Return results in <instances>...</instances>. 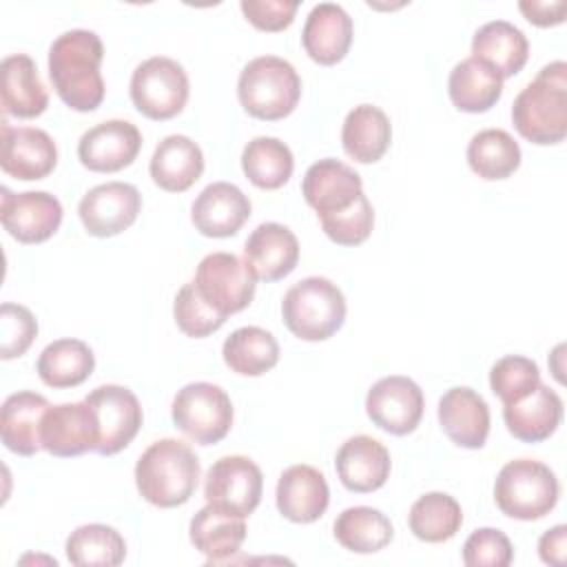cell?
Wrapping results in <instances>:
<instances>
[{"mask_svg":"<svg viewBox=\"0 0 567 567\" xmlns=\"http://www.w3.org/2000/svg\"><path fill=\"white\" fill-rule=\"evenodd\" d=\"M102 40L91 29H69L49 47V78L58 97L73 111H95L104 100Z\"/></svg>","mask_w":567,"mask_h":567,"instance_id":"obj_1","label":"cell"},{"mask_svg":"<svg viewBox=\"0 0 567 567\" xmlns=\"http://www.w3.org/2000/svg\"><path fill=\"white\" fill-rule=\"evenodd\" d=\"M199 458L182 439L151 443L135 463V485L155 507H177L190 501L199 483Z\"/></svg>","mask_w":567,"mask_h":567,"instance_id":"obj_2","label":"cell"},{"mask_svg":"<svg viewBox=\"0 0 567 567\" xmlns=\"http://www.w3.org/2000/svg\"><path fill=\"white\" fill-rule=\"evenodd\" d=\"M512 122L532 144H558L567 135V64L554 60L520 89L512 104Z\"/></svg>","mask_w":567,"mask_h":567,"instance_id":"obj_3","label":"cell"},{"mask_svg":"<svg viewBox=\"0 0 567 567\" xmlns=\"http://www.w3.org/2000/svg\"><path fill=\"white\" fill-rule=\"evenodd\" d=\"M237 97L244 111L257 120H284L299 104L301 80L288 60L279 55H259L241 69Z\"/></svg>","mask_w":567,"mask_h":567,"instance_id":"obj_4","label":"cell"},{"mask_svg":"<svg viewBox=\"0 0 567 567\" xmlns=\"http://www.w3.org/2000/svg\"><path fill=\"white\" fill-rule=\"evenodd\" d=\"M346 297L326 277H306L292 284L281 301L286 328L301 341H326L346 321Z\"/></svg>","mask_w":567,"mask_h":567,"instance_id":"obj_5","label":"cell"},{"mask_svg":"<svg viewBox=\"0 0 567 567\" xmlns=\"http://www.w3.org/2000/svg\"><path fill=\"white\" fill-rule=\"evenodd\" d=\"M558 478L540 461L514 458L505 463L494 483L496 507L516 520H538L558 503Z\"/></svg>","mask_w":567,"mask_h":567,"instance_id":"obj_6","label":"cell"},{"mask_svg":"<svg viewBox=\"0 0 567 567\" xmlns=\"http://www.w3.org/2000/svg\"><path fill=\"white\" fill-rule=\"evenodd\" d=\"M173 423L197 445L219 443L233 425V403L226 390L208 381H193L177 390L171 405Z\"/></svg>","mask_w":567,"mask_h":567,"instance_id":"obj_7","label":"cell"},{"mask_svg":"<svg viewBox=\"0 0 567 567\" xmlns=\"http://www.w3.org/2000/svg\"><path fill=\"white\" fill-rule=\"evenodd\" d=\"M188 75L184 66L166 55H153L135 66L131 75V100L148 120H171L186 106Z\"/></svg>","mask_w":567,"mask_h":567,"instance_id":"obj_8","label":"cell"},{"mask_svg":"<svg viewBox=\"0 0 567 567\" xmlns=\"http://www.w3.org/2000/svg\"><path fill=\"white\" fill-rule=\"evenodd\" d=\"M264 492V476L259 465L241 454L217 458L204 478V498L215 509L246 518L250 516Z\"/></svg>","mask_w":567,"mask_h":567,"instance_id":"obj_9","label":"cell"},{"mask_svg":"<svg viewBox=\"0 0 567 567\" xmlns=\"http://www.w3.org/2000/svg\"><path fill=\"white\" fill-rule=\"evenodd\" d=\"M255 281L257 277L237 255L210 252L199 261L193 286L213 310L228 319L252 301Z\"/></svg>","mask_w":567,"mask_h":567,"instance_id":"obj_10","label":"cell"},{"mask_svg":"<svg viewBox=\"0 0 567 567\" xmlns=\"http://www.w3.org/2000/svg\"><path fill=\"white\" fill-rule=\"evenodd\" d=\"M84 401L93 410L95 427H97V443L95 452L102 456H113L122 452L142 427L144 414L137 396L115 383L97 385L91 390Z\"/></svg>","mask_w":567,"mask_h":567,"instance_id":"obj_11","label":"cell"},{"mask_svg":"<svg viewBox=\"0 0 567 567\" xmlns=\"http://www.w3.org/2000/svg\"><path fill=\"white\" fill-rule=\"evenodd\" d=\"M423 390L416 381L403 374L379 379L365 396V412L370 421L394 436H405L416 430L423 416Z\"/></svg>","mask_w":567,"mask_h":567,"instance_id":"obj_12","label":"cell"},{"mask_svg":"<svg viewBox=\"0 0 567 567\" xmlns=\"http://www.w3.org/2000/svg\"><path fill=\"white\" fill-rule=\"evenodd\" d=\"M0 219L4 230L20 244H40L60 228L62 204L47 190L11 193L2 186Z\"/></svg>","mask_w":567,"mask_h":567,"instance_id":"obj_13","label":"cell"},{"mask_svg":"<svg viewBox=\"0 0 567 567\" xmlns=\"http://www.w3.org/2000/svg\"><path fill=\"white\" fill-rule=\"evenodd\" d=\"M142 208V195L133 184L106 182L93 186L78 204L84 230L93 237H113L133 226Z\"/></svg>","mask_w":567,"mask_h":567,"instance_id":"obj_14","label":"cell"},{"mask_svg":"<svg viewBox=\"0 0 567 567\" xmlns=\"http://www.w3.org/2000/svg\"><path fill=\"white\" fill-rule=\"evenodd\" d=\"M142 148V133L133 122L106 120L82 133L78 157L93 173H117L131 166Z\"/></svg>","mask_w":567,"mask_h":567,"instance_id":"obj_15","label":"cell"},{"mask_svg":"<svg viewBox=\"0 0 567 567\" xmlns=\"http://www.w3.org/2000/svg\"><path fill=\"white\" fill-rule=\"evenodd\" d=\"M301 193L308 206L317 210V217L323 219L348 210L363 195V182L352 166L326 157L306 171Z\"/></svg>","mask_w":567,"mask_h":567,"instance_id":"obj_16","label":"cell"},{"mask_svg":"<svg viewBox=\"0 0 567 567\" xmlns=\"http://www.w3.org/2000/svg\"><path fill=\"white\" fill-rule=\"evenodd\" d=\"M2 155L0 166L9 177L33 182L44 179L58 164V146L53 137L35 126L0 124Z\"/></svg>","mask_w":567,"mask_h":567,"instance_id":"obj_17","label":"cell"},{"mask_svg":"<svg viewBox=\"0 0 567 567\" xmlns=\"http://www.w3.org/2000/svg\"><path fill=\"white\" fill-rule=\"evenodd\" d=\"M40 443L42 450L62 458L95 452L97 427L89 403L49 405L40 425Z\"/></svg>","mask_w":567,"mask_h":567,"instance_id":"obj_18","label":"cell"},{"mask_svg":"<svg viewBox=\"0 0 567 567\" xmlns=\"http://www.w3.org/2000/svg\"><path fill=\"white\" fill-rule=\"evenodd\" d=\"M250 199L230 182L208 184L190 206L195 230L206 237H233L250 217Z\"/></svg>","mask_w":567,"mask_h":567,"instance_id":"obj_19","label":"cell"},{"mask_svg":"<svg viewBox=\"0 0 567 567\" xmlns=\"http://www.w3.org/2000/svg\"><path fill=\"white\" fill-rule=\"evenodd\" d=\"M244 261L266 284L279 281L297 268L299 241L295 233L277 221L259 224L244 244Z\"/></svg>","mask_w":567,"mask_h":567,"instance_id":"obj_20","label":"cell"},{"mask_svg":"<svg viewBox=\"0 0 567 567\" xmlns=\"http://www.w3.org/2000/svg\"><path fill=\"white\" fill-rule=\"evenodd\" d=\"M277 509L292 523H315L321 518L330 503L326 476L312 465H290L277 481Z\"/></svg>","mask_w":567,"mask_h":567,"instance_id":"obj_21","label":"cell"},{"mask_svg":"<svg viewBox=\"0 0 567 567\" xmlns=\"http://www.w3.org/2000/svg\"><path fill=\"white\" fill-rule=\"evenodd\" d=\"M334 467L346 489L368 494L385 485L392 463L390 452L381 441L368 434H357L341 443L337 450Z\"/></svg>","mask_w":567,"mask_h":567,"instance_id":"obj_22","label":"cell"},{"mask_svg":"<svg viewBox=\"0 0 567 567\" xmlns=\"http://www.w3.org/2000/svg\"><path fill=\"white\" fill-rule=\"evenodd\" d=\"M439 423L452 443L478 450L489 434V408L478 392L456 385L439 399Z\"/></svg>","mask_w":567,"mask_h":567,"instance_id":"obj_23","label":"cell"},{"mask_svg":"<svg viewBox=\"0 0 567 567\" xmlns=\"http://www.w3.org/2000/svg\"><path fill=\"white\" fill-rule=\"evenodd\" d=\"M301 44L310 60L330 66L346 58L352 44V18L337 2H319L310 9Z\"/></svg>","mask_w":567,"mask_h":567,"instance_id":"obj_24","label":"cell"},{"mask_svg":"<svg viewBox=\"0 0 567 567\" xmlns=\"http://www.w3.org/2000/svg\"><path fill=\"white\" fill-rule=\"evenodd\" d=\"M0 102L4 115L31 120L47 111L49 93L27 53L7 55L0 64Z\"/></svg>","mask_w":567,"mask_h":567,"instance_id":"obj_25","label":"cell"},{"mask_svg":"<svg viewBox=\"0 0 567 567\" xmlns=\"http://www.w3.org/2000/svg\"><path fill=\"white\" fill-rule=\"evenodd\" d=\"M503 419L509 434L523 443H540L549 439L563 419V399L545 383L525 399L503 405Z\"/></svg>","mask_w":567,"mask_h":567,"instance_id":"obj_26","label":"cell"},{"mask_svg":"<svg viewBox=\"0 0 567 567\" xmlns=\"http://www.w3.org/2000/svg\"><path fill=\"white\" fill-rule=\"evenodd\" d=\"M148 171L162 190L184 193L202 177L204 153L188 135H168L155 146Z\"/></svg>","mask_w":567,"mask_h":567,"instance_id":"obj_27","label":"cell"},{"mask_svg":"<svg viewBox=\"0 0 567 567\" xmlns=\"http://www.w3.org/2000/svg\"><path fill=\"white\" fill-rule=\"evenodd\" d=\"M49 405L47 396L31 390L9 394L0 410V436L4 447L20 456H33L42 450L40 425Z\"/></svg>","mask_w":567,"mask_h":567,"instance_id":"obj_28","label":"cell"},{"mask_svg":"<svg viewBox=\"0 0 567 567\" xmlns=\"http://www.w3.org/2000/svg\"><path fill=\"white\" fill-rule=\"evenodd\" d=\"M472 58L494 69L501 78H512L525 66L529 42L512 22L492 20L476 29L472 38Z\"/></svg>","mask_w":567,"mask_h":567,"instance_id":"obj_29","label":"cell"},{"mask_svg":"<svg viewBox=\"0 0 567 567\" xmlns=\"http://www.w3.org/2000/svg\"><path fill=\"white\" fill-rule=\"evenodd\" d=\"M392 140V124L388 115L374 104L354 106L341 128V144L348 157L359 164L379 162Z\"/></svg>","mask_w":567,"mask_h":567,"instance_id":"obj_30","label":"cell"},{"mask_svg":"<svg viewBox=\"0 0 567 567\" xmlns=\"http://www.w3.org/2000/svg\"><path fill=\"white\" fill-rule=\"evenodd\" d=\"M452 104L465 113H485L503 95V78L476 58H465L454 64L447 78Z\"/></svg>","mask_w":567,"mask_h":567,"instance_id":"obj_31","label":"cell"},{"mask_svg":"<svg viewBox=\"0 0 567 567\" xmlns=\"http://www.w3.org/2000/svg\"><path fill=\"white\" fill-rule=\"evenodd\" d=\"M95 368L93 350L80 339H55L38 357V377L49 388H75L84 383Z\"/></svg>","mask_w":567,"mask_h":567,"instance_id":"obj_32","label":"cell"},{"mask_svg":"<svg viewBox=\"0 0 567 567\" xmlns=\"http://www.w3.org/2000/svg\"><path fill=\"white\" fill-rule=\"evenodd\" d=\"M188 532L195 549H199L208 563H219L239 551L246 538V523L244 518L228 516L206 503V507L190 518Z\"/></svg>","mask_w":567,"mask_h":567,"instance_id":"obj_33","label":"cell"},{"mask_svg":"<svg viewBox=\"0 0 567 567\" xmlns=\"http://www.w3.org/2000/svg\"><path fill=\"white\" fill-rule=\"evenodd\" d=\"M224 363L244 377H259L279 361V343L266 328L244 326L233 330L221 346Z\"/></svg>","mask_w":567,"mask_h":567,"instance_id":"obj_34","label":"cell"},{"mask_svg":"<svg viewBox=\"0 0 567 567\" xmlns=\"http://www.w3.org/2000/svg\"><path fill=\"white\" fill-rule=\"evenodd\" d=\"M394 527L390 518L374 507L357 505L343 509L334 520V538L354 554H374L390 545Z\"/></svg>","mask_w":567,"mask_h":567,"instance_id":"obj_35","label":"cell"},{"mask_svg":"<svg viewBox=\"0 0 567 567\" xmlns=\"http://www.w3.org/2000/svg\"><path fill=\"white\" fill-rule=\"evenodd\" d=\"M241 171L257 188L275 190L290 179L295 171V157L288 144L281 140L259 135L244 146Z\"/></svg>","mask_w":567,"mask_h":567,"instance_id":"obj_36","label":"cell"},{"mask_svg":"<svg viewBox=\"0 0 567 567\" xmlns=\"http://www.w3.org/2000/svg\"><path fill=\"white\" fill-rule=\"evenodd\" d=\"M520 146L503 128H483L467 144V164L483 179H507L520 166Z\"/></svg>","mask_w":567,"mask_h":567,"instance_id":"obj_37","label":"cell"},{"mask_svg":"<svg viewBox=\"0 0 567 567\" xmlns=\"http://www.w3.org/2000/svg\"><path fill=\"white\" fill-rule=\"evenodd\" d=\"M408 525L419 540L443 543L461 529L463 512L454 496L445 492H427L412 503Z\"/></svg>","mask_w":567,"mask_h":567,"instance_id":"obj_38","label":"cell"},{"mask_svg":"<svg viewBox=\"0 0 567 567\" xmlns=\"http://www.w3.org/2000/svg\"><path fill=\"white\" fill-rule=\"evenodd\" d=\"M66 558L78 567H115L124 563L126 543L122 534L104 523L80 525L66 538Z\"/></svg>","mask_w":567,"mask_h":567,"instance_id":"obj_39","label":"cell"},{"mask_svg":"<svg viewBox=\"0 0 567 567\" xmlns=\"http://www.w3.org/2000/svg\"><path fill=\"white\" fill-rule=\"evenodd\" d=\"M538 383L540 370L536 361L520 354H507L489 370V388L503 401V405L525 399L538 388Z\"/></svg>","mask_w":567,"mask_h":567,"instance_id":"obj_40","label":"cell"},{"mask_svg":"<svg viewBox=\"0 0 567 567\" xmlns=\"http://www.w3.org/2000/svg\"><path fill=\"white\" fill-rule=\"evenodd\" d=\"M173 317L177 328L193 339H202L213 334L215 330H219L226 323V317L219 315L217 310H213L202 295L195 290L193 281L184 284L179 288V292L175 295L173 301Z\"/></svg>","mask_w":567,"mask_h":567,"instance_id":"obj_41","label":"cell"},{"mask_svg":"<svg viewBox=\"0 0 567 567\" xmlns=\"http://www.w3.org/2000/svg\"><path fill=\"white\" fill-rule=\"evenodd\" d=\"M328 239L339 246H359L363 244L374 226V210L365 193L343 213L319 219Z\"/></svg>","mask_w":567,"mask_h":567,"instance_id":"obj_42","label":"cell"},{"mask_svg":"<svg viewBox=\"0 0 567 567\" xmlns=\"http://www.w3.org/2000/svg\"><path fill=\"white\" fill-rule=\"evenodd\" d=\"M514 560L509 538L494 527L474 529L463 545V563L467 567H507Z\"/></svg>","mask_w":567,"mask_h":567,"instance_id":"obj_43","label":"cell"},{"mask_svg":"<svg viewBox=\"0 0 567 567\" xmlns=\"http://www.w3.org/2000/svg\"><path fill=\"white\" fill-rule=\"evenodd\" d=\"M0 328H2L0 357L4 361L13 357H22L33 343V339L38 337V321L33 312L11 301H4L0 308Z\"/></svg>","mask_w":567,"mask_h":567,"instance_id":"obj_44","label":"cell"},{"mask_svg":"<svg viewBox=\"0 0 567 567\" xmlns=\"http://www.w3.org/2000/svg\"><path fill=\"white\" fill-rule=\"evenodd\" d=\"M241 13L261 31H284L292 24L299 9L297 0H241Z\"/></svg>","mask_w":567,"mask_h":567,"instance_id":"obj_45","label":"cell"},{"mask_svg":"<svg viewBox=\"0 0 567 567\" xmlns=\"http://www.w3.org/2000/svg\"><path fill=\"white\" fill-rule=\"evenodd\" d=\"M518 9L525 13V18L536 24V27H554L560 24L565 20V11H567V2L565 0H523L518 2Z\"/></svg>","mask_w":567,"mask_h":567,"instance_id":"obj_46","label":"cell"},{"mask_svg":"<svg viewBox=\"0 0 567 567\" xmlns=\"http://www.w3.org/2000/svg\"><path fill=\"white\" fill-rule=\"evenodd\" d=\"M565 549H567V527L565 525H554L538 540L540 560L547 565H563Z\"/></svg>","mask_w":567,"mask_h":567,"instance_id":"obj_47","label":"cell"}]
</instances>
